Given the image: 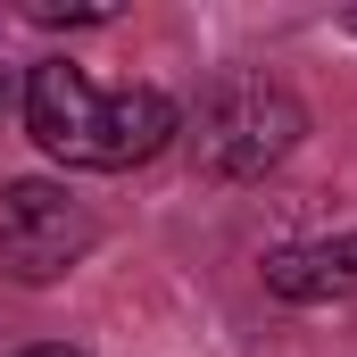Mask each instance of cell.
I'll return each instance as SVG.
<instances>
[{
  "label": "cell",
  "instance_id": "6",
  "mask_svg": "<svg viewBox=\"0 0 357 357\" xmlns=\"http://www.w3.org/2000/svg\"><path fill=\"white\" fill-rule=\"evenodd\" d=\"M17 357H84V349H67V341H42V349H17Z\"/></svg>",
  "mask_w": 357,
  "mask_h": 357
},
{
  "label": "cell",
  "instance_id": "5",
  "mask_svg": "<svg viewBox=\"0 0 357 357\" xmlns=\"http://www.w3.org/2000/svg\"><path fill=\"white\" fill-rule=\"evenodd\" d=\"M25 17H33V25H116L108 0H67V8H59V0H25Z\"/></svg>",
  "mask_w": 357,
  "mask_h": 357
},
{
  "label": "cell",
  "instance_id": "4",
  "mask_svg": "<svg viewBox=\"0 0 357 357\" xmlns=\"http://www.w3.org/2000/svg\"><path fill=\"white\" fill-rule=\"evenodd\" d=\"M266 291L291 307H333L357 299V233H324V241H291L266 258Z\"/></svg>",
  "mask_w": 357,
  "mask_h": 357
},
{
  "label": "cell",
  "instance_id": "1",
  "mask_svg": "<svg viewBox=\"0 0 357 357\" xmlns=\"http://www.w3.org/2000/svg\"><path fill=\"white\" fill-rule=\"evenodd\" d=\"M25 133H33L42 158H59V167L125 175V167H150V158L183 133V108L158 84L100 91L75 59H42V67H25Z\"/></svg>",
  "mask_w": 357,
  "mask_h": 357
},
{
  "label": "cell",
  "instance_id": "2",
  "mask_svg": "<svg viewBox=\"0 0 357 357\" xmlns=\"http://www.w3.org/2000/svg\"><path fill=\"white\" fill-rule=\"evenodd\" d=\"M299 133H307V108L266 67L225 75V84L199 100V116H191L199 175H216V183H250V175H266V167H282L299 150Z\"/></svg>",
  "mask_w": 357,
  "mask_h": 357
},
{
  "label": "cell",
  "instance_id": "7",
  "mask_svg": "<svg viewBox=\"0 0 357 357\" xmlns=\"http://www.w3.org/2000/svg\"><path fill=\"white\" fill-rule=\"evenodd\" d=\"M349 33H357V17H349Z\"/></svg>",
  "mask_w": 357,
  "mask_h": 357
},
{
  "label": "cell",
  "instance_id": "3",
  "mask_svg": "<svg viewBox=\"0 0 357 357\" xmlns=\"http://www.w3.org/2000/svg\"><path fill=\"white\" fill-rule=\"evenodd\" d=\"M91 241H100V225L67 183H42V175L0 183V282L50 291L91 258Z\"/></svg>",
  "mask_w": 357,
  "mask_h": 357
}]
</instances>
